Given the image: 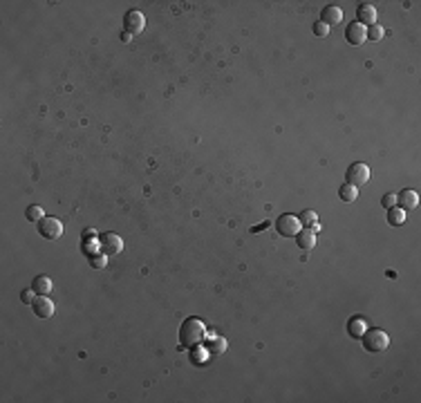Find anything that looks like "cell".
<instances>
[{"mask_svg":"<svg viewBox=\"0 0 421 403\" xmlns=\"http://www.w3.org/2000/svg\"><path fill=\"white\" fill-rule=\"evenodd\" d=\"M320 21L325 23L327 27L338 25V23L343 21V9L336 7V5H327V7L323 9V14H320Z\"/></svg>","mask_w":421,"mask_h":403,"instance_id":"cell-12","label":"cell"},{"mask_svg":"<svg viewBox=\"0 0 421 403\" xmlns=\"http://www.w3.org/2000/svg\"><path fill=\"white\" fill-rule=\"evenodd\" d=\"M32 289L36 291L38 296H50L52 289H54V283L47 276H36L34 283H32Z\"/></svg>","mask_w":421,"mask_h":403,"instance_id":"cell-13","label":"cell"},{"mask_svg":"<svg viewBox=\"0 0 421 403\" xmlns=\"http://www.w3.org/2000/svg\"><path fill=\"white\" fill-rule=\"evenodd\" d=\"M381 204L386 206V209H392V206H396V195L394 193H386L381 199Z\"/></svg>","mask_w":421,"mask_h":403,"instance_id":"cell-25","label":"cell"},{"mask_svg":"<svg viewBox=\"0 0 421 403\" xmlns=\"http://www.w3.org/2000/svg\"><path fill=\"white\" fill-rule=\"evenodd\" d=\"M345 38L350 45H363L365 41H368V36H365V27L358 25V23H350L345 29Z\"/></svg>","mask_w":421,"mask_h":403,"instance_id":"cell-10","label":"cell"},{"mask_svg":"<svg viewBox=\"0 0 421 403\" xmlns=\"http://www.w3.org/2000/svg\"><path fill=\"white\" fill-rule=\"evenodd\" d=\"M296 242H298V247L305 249V251H309V249H314L316 247V233L312 229H300V233L296 235Z\"/></svg>","mask_w":421,"mask_h":403,"instance_id":"cell-14","label":"cell"},{"mask_svg":"<svg viewBox=\"0 0 421 403\" xmlns=\"http://www.w3.org/2000/svg\"><path fill=\"white\" fill-rule=\"evenodd\" d=\"M130 38H132V34H128V32H121V41H124V43H130Z\"/></svg>","mask_w":421,"mask_h":403,"instance_id":"cell-28","label":"cell"},{"mask_svg":"<svg viewBox=\"0 0 421 403\" xmlns=\"http://www.w3.org/2000/svg\"><path fill=\"white\" fill-rule=\"evenodd\" d=\"M388 222L392 224V227H401V224H406V211H401L399 206L388 209Z\"/></svg>","mask_w":421,"mask_h":403,"instance_id":"cell-18","label":"cell"},{"mask_svg":"<svg viewBox=\"0 0 421 403\" xmlns=\"http://www.w3.org/2000/svg\"><path fill=\"white\" fill-rule=\"evenodd\" d=\"M25 215L29 222H41L43 217H45V213H43L41 206H27V211H25Z\"/></svg>","mask_w":421,"mask_h":403,"instance_id":"cell-22","label":"cell"},{"mask_svg":"<svg viewBox=\"0 0 421 403\" xmlns=\"http://www.w3.org/2000/svg\"><path fill=\"white\" fill-rule=\"evenodd\" d=\"M206 338V325L199 318H186L179 327V347L182 350H191L197 347Z\"/></svg>","mask_w":421,"mask_h":403,"instance_id":"cell-1","label":"cell"},{"mask_svg":"<svg viewBox=\"0 0 421 403\" xmlns=\"http://www.w3.org/2000/svg\"><path fill=\"white\" fill-rule=\"evenodd\" d=\"M365 329H368V323L363 318H352L347 323V332H350V336H354V338H361L365 334Z\"/></svg>","mask_w":421,"mask_h":403,"instance_id":"cell-15","label":"cell"},{"mask_svg":"<svg viewBox=\"0 0 421 403\" xmlns=\"http://www.w3.org/2000/svg\"><path fill=\"white\" fill-rule=\"evenodd\" d=\"M363 338V347L368 352H386L390 347V336L383 329H365Z\"/></svg>","mask_w":421,"mask_h":403,"instance_id":"cell-2","label":"cell"},{"mask_svg":"<svg viewBox=\"0 0 421 403\" xmlns=\"http://www.w3.org/2000/svg\"><path fill=\"white\" fill-rule=\"evenodd\" d=\"M356 23L363 27L376 25V7L372 3H361L356 9Z\"/></svg>","mask_w":421,"mask_h":403,"instance_id":"cell-8","label":"cell"},{"mask_svg":"<svg viewBox=\"0 0 421 403\" xmlns=\"http://www.w3.org/2000/svg\"><path fill=\"white\" fill-rule=\"evenodd\" d=\"M276 229H278V233L283 235V237H296L298 233H300V219H298V215H280L276 219Z\"/></svg>","mask_w":421,"mask_h":403,"instance_id":"cell-4","label":"cell"},{"mask_svg":"<svg viewBox=\"0 0 421 403\" xmlns=\"http://www.w3.org/2000/svg\"><path fill=\"white\" fill-rule=\"evenodd\" d=\"M96 231L94 229H88V231H83V242H96Z\"/></svg>","mask_w":421,"mask_h":403,"instance_id":"cell-26","label":"cell"},{"mask_svg":"<svg viewBox=\"0 0 421 403\" xmlns=\"http://www.w3.org/2000/svg\"><path fill=\"white\" fill-rule=\"evenodd\" d=\"M417 204H419V195L414 193V191H401L399 195H396V206H399L401 211H412V209H417Z\"/></svg>","mask_w":421,"mask_h":403,"instance_id":"cell-11","label":"cell"},{"mask_svg":"<svg viewBox=\"0 0 421 403\" xmlns=\"http://www.w3.org/2000/svg\"><path fill=\"white\" fill-rule=\"evenodd\" d=\"M312 29H314V34L318 36V38H327V36H329V27H327L323 21L314 23V27H312Z\"/></svg>","mask_w":421,"mask_h":403,"instance_id":"cell-23","label":"cell"},{"mask_svg":"<svg viewBox=\"0 0 421 403\" xmlns=\"http://www.w3.org/2000/svg\"><path fill=\"white\" fill-rule=\"evenodd\" d=\"M370 177H372V170H370L368 164H363V162L352 164V166L347 168V173H345L347 184H352V186H356V188L363 186V184H368Z\"/></svg>","mask_w":421,"mask_h":403,"instance_id":"cell-3","label":"cell"},{"mask_svg":"<svg viewBox=\"0 0 421 403\" xmlns=\"http://www.w3.org/2000/svg\"><path fill=\"white\" fill-rule=\"evenodd\" d=\"M99 249L106 255H119L124 251V240L117 233H103L99 235Z\"/></svg>","mask_w":421,"mask_h":403,"instance_id":"cell-7","label":"cell"},{"mask_svg":"<svg viewBox=\"0 0 421 403\" xmlns=\"http://www.w3.org/2000/svg\"><path fill=\"white\" fill-rule=\"evenodd\" d=\"M144 27H146V16L139 9H130L124 16V32L135 36V34H142Z\"/></svg>","mask_w":421,"mask_h":403,"instance_id":"cell-6","label":"cell"},{"mask_svg":"<svg viewBox=\"0 0 421 403\" xmlns=\"http://www.w3.org/2000/svg\"><path fill=\"white\" fill-rule=\"evenodd\" d=\"M38 233L45 240H58L63 235V222L58 217H43L38 222Z\"/></svg>","mask_w":421,"mask_h":403,"instance_id":"cell-5","label":"cell"},{"mask_svg":"<svg viewBox=\"0 0 421 403\" xmlns=\"http://www.w3.org/2000/svg\"><path fill=\"white\" fill-rule=\"evenodd\" d=\"M338 197L343 201H347V204H352V201L358 199V188L352 186V184H343L338 188Z\"/></svg>","mask_w":421,"mask_h":403,"instance_id":"cell-17","label":"cell"},{"mask_svg":"<svg viewBox=\"0 0 421 403\" xmlns=\"http://www.w3.org/2000/svg\"><path fill=\"white\" fill-rule=\"evenodd\" d=\"M262 229H269V222H267V219H265L262 224H258V227H253V229H251V233H258V231H262Z\"/></svg>","mask_w":421,"mask_h":403,"instance_id":"cell-27","label":"cell"},{"mask_svg":"<svg viewBox=\"0 0 421 403\" xmlns=\"http://www.w3.org/2000/svg\"><path fill=\"white\" fill-rule=\"evenodd\" d=\"M21 300L25 303V305H34V300H36V291L32 289V287L23 289V291H21Z\"/></svg>","mask_w":421,"mask_h":403,"instance_id":"cell-24","label":"cell"},{"mask_svg":"<svg viewBox=\"0 0 421 403\" xmlns=\"http://www.w3.org/2000/svg\"><path fill=\"white\" fill-rule=\"evenodd\" d=\"M88 262H90V267H92V269H106L108 255L103 253V251H94V253L88 255Z\"/></svg>","mask_w":421,"mask_h":403,"instance_id":"cell-19","label":"cell"},{"mask_svg":"<svg viewBox=\"0 0 421 403\" xmlns=\"http://www.w3.org/2000/svg\"><path fill=\"white\" fill-rule=\"evenodd\" d=\"M32 309H34V314L38 316V318H52V316H54V309H56V307H54V303H52L47 296H38V298L34 300Z\"/></svg>","mask_w":421,"mask_h":403,"instance_id":"cell-9","label":"cell"},{"mask_svg":"<svg viewBox=\"0 0 421 403\" xmlns=\"http://www.w3.org/2000/svg\"><path fill=\"white\" fill-rule=\"evenodd\" d=\"M298 219H300V227H305V229H316L318 227V213L316 211H303L300 215H298Z\"/></svg>","mask_w":421,"mask_h":403,"instance_id":"cell-16","label":"cell"},{"mask_svg":"<svg viewBox=\"0 0 421 403\" xmlns=\"http://www.w3.org/2000/svg\"><path fill=\"white\" fill-rule=\"evenodd\" d=\"M206 350H209L211 354H222L224 350H227V340H224V338H209Z\"/></svg>","mask_w":421,"mask_h":403,"instance_id":"cell-21","label":"cell"},{"mask_svg":"<svg viewBox=\"0 0 421 403\" xmlns=\"http://www.w3.org/2000/svg\"><path fill=\"white\" fill-rule=\"evenodd\" d=\"M365 36H368V41H372V43H379V41H383V36H386V29L381 25H370V27H365Z\"/></svg>","mask_w":421,"mask_h":403,"instance_id":"cell-20","label":"cell"}]
</instances>
